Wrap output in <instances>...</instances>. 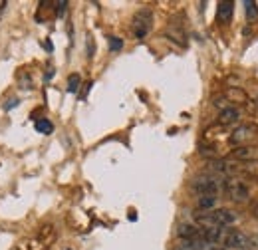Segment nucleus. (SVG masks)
<instances>
[{"mask_svg":"<svg viewBox=\"0 0 258 250\" xmlns=\"http://www.w3.org/2000/svg\"><path fill=\"white\" fill-rule=\"evenodd\" d=\"M80 76L78 74H72L70 78H68V92H72V94H76L78 92V88H80Z\"/></svg>","mask_w":258,"mask_h":250,"instance_id":"f8f14e48","label":"nucleus"},{"mask_svg":"<svg viewBox=\"0 0 258 250\" xmlns=\"http://www.w3.org/2000/svg\"><path fill=\"white\" fill-rule=\"evenodd\" d=\"M246 250H258V232L246 238Z\"/></svg>","mask_w":258,"mask_h":250,"instance_id":"2eb2a0df","label":"nucleus"},{"mask_svg":"<svg viewBox=\"0 0 258 250\" xmlns=\"http://www.w3.org/2000/svg\"><path fill=\"white\" fill-rule=\"evenodd\" d=\"M232 12H234V4L232 2H219V8H217V18L221 22H230L232 18Z\"/></svg>","mask_w":258,"mask_h":250,"instance_id":"0eeeda50","label":"nucleus"},{"mask_svg":"<svg viewBox=\"0 0 258 250\" xmlns=\"http://www.w3.org/2000/svg\"><path fill=\"white\" fill-rule=\"evenodd\" d=\"M177 250H195L193 246H191V242H185V244H183V246H179V248Z\"/></svg>","mask_w":258,"mask_h":250,"instance_id":"f3484780","label":"nucleus"},{"mask_svg":"<svg viewBox=\"0 0 258 250\" xmlns=\"http://www.w3.org/2000/svg\"><path fill=\"white\" fill-rule=\"evenodd\" d=\"M225 191H226V195L230 197V201L242 203V201L248 199V189H246L244 183H240V181H226Z\"/></svg>","mask_w":258,"mask_h":250,"instance_id":"20e7f679","label":"nucleus"},{"mask_svg":"<svg viewBox=\"0 0 258 250\" xmlns=\"http://www.w3.org/2000/svg\"><path fill=\"white\" fill-rule=\"evenodd\" d=\"M250 135H252V129H250V127H238V129L232 133L230 143H232V145H238V143H242V141H248Z\"/></svg>","mask_w":258,"mask_h":250,"instance_id":"6e6552de","label":"nucleus"},{"mask_svg":"<svg viewBox=\"0 0 258 250\" xmlns=\"http://www.w3.org/2000/svg\"><path fill=\"white\" fill-rule=\"evenodd\" d=\"M254 215H256V219H258V207L254 209Z\"/></svg>","mask_w":258,"mask_h":250,"instance_id":"6ab92c4d","label":"nucleus"},{"mask_svg":"<svg viewBox=\"0 0 258 250\" xmlns=\"http://www.w3.org/2000/svg\"><path fill=\"white\" fill-rule=\"evenodd\" d=\"M109 48L115 52V50H119V48H123V40L121 38H109Z\"/></svg>","mask_w":258,"mask_h":250,"instance_id":"dca6fc26","label":"nucleus"},{"mask_svg":"<svg viewBox=\"0 0 258 250\" xmlns=\"http://www.w3.org/2000/svg\"><path fill=\"white\" fill-rule=\"evenodd\" d=\"M217 201H219L217 195H203V197H199L197 207L203 209V211H213V209L217 207Z\"/></svg>","mask_w":258,"mask_h":250,"instance_id":"1a4fd4ad","label":"nucleus"},{"mask_svg":"<svg viewBox=\"0 0 258 250\" xmlns=\"http://www.w3.org/2000/svg\"><path fill=\"white\" fill-rule=\"evenodd\" d=\"M234 155L238 157V159H254L256 153H252L250 149H236V151H234Z\"/></svg>","mask_w":258,"mask_h":250,"instance_id":"4468645a","label":"nucleus"},{"mask_svg":"<svg viewBox=\"0 0 258 250\" xmlns=\"http://www.w3.org/2000/svg\"><path fill=\"white\" fill-rule=\"evenodd\" d=\"M179 236L185 238L187 242L197 240V238L201 236V228L195 226V224H181V226H179Z\"/></svg>","mask_w":258,"mask_h":250,"instance_id":"423d86ee","label":"nucleus"},{"mask_svg":"<svg viewBox=\"0 0 258 250\" xmlns=\"http://www.w3.org/2000/svg\"><path fill=\"white\" fill-rule=\"evenodd\" d=\"M36 131H38V133L48 135V133H52V131H54V125L50 123L48 119H38V121H36Z\"/></svg>","mask_w":258,"mask_h":250,"instance_id":"9b49d317","label":"nucleus"},{"mask_svg":"<svg viewBox=\"0 0 258 250\" xmlns=\"http://www.w3.org/2000/svg\"><path fill=\"white\" fill-rule=\"evenodd\" d=\"M238 220V215L230 209H217V211H209V213H203V215H197V222L205 228H211V226H230Z\"/></svg>","mask_w":258,"mask_h":250,"instance_id":"f257e3e1","label":"nucleus"},{"mask_svg":"<svg viewBox=\"0 0 258 250\" xmlns=\"http://www.w3.org/2000/svg\"><path fill=\"white\" fill-rule=\"evenodd\" d=\"M149 28H151V12L149 10H139L135 14V18H133V34H135V38H139V40L145 38Z\"/></svg>","mask_w":258,"mask_h":250,"instance_id":"7ed1b4c3","label":"nucleus"},{"mask_svg":"<svg viewBox=\"0 0 258 250\" xmlns=\"http://www.w3.org/2000/svg\"><path fill=\"white\" fill-rule=\"evenodd\" d=\"M66 6H68L66 2H60V4H58V14H64V8H66Z\"/></svg>","mask_w":258,"mask_h":250,"instance_id":"a211bd4d","label":"nucleus"},{"mask_svg":"<svg viewBox=\"0 0 258 250\" xmlns=\"http://www.w3.org/2000/svg\"><path fill=\"white\" fill-rule=\"evenodd\" d=\"M238 119V111L234 109V107H226L221 111V115H219V121L223 125H228V123H234Z\"/></svg>","mask_w":258,"mask_h":250,"instance_id":"9d476101","label":"nucleus"},{"mask_svg":"<svg viewBox=\"0 0 258 250\" xmlns=\"http://www.w3.org/2000/svg\"><path fill=\"white\" fill-rule=\"evenodd\" d=\"M221 185L223 183L219 179H215V177H201V179H195L191 189L203 197V195H217Z\"/></svg>","mask_w":258,"mask_h":250,"instance_id":"f03ea898","label":"nucleus"},{"mask_svg":"<svg viewBox=\"0 0 258 250\" xmlns=\"http://www.w3.org/2000/svg\"><path fill=\"white\" fill-rule=\"evenodd\" d=\"M244 6H246V16H248L250 20H254V18H258L256 2H244Z\"/></svg>","mask_w":258,"mask_h":250,"instance_id":"ddd939ff","label":"nucleus"},{"mask_svg":"<svg viewBox=\"0 0 258 250\" xmlns=\"http://www.w3.org/2000/svg\"><path fill=\"white\" fill-rule=\"evenodd\" d=\"M246 234L240 232V230H228L225 236V248H232V250H246Z\"/></svg>","mask_w":258,"mask_h":250,"instance_id":"39448f33","label":"nucleus"}]
</instances>
